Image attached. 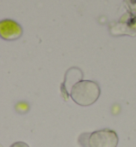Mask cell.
Segmentation results:
<instances>
[{"mask_svg": "<svg viewBox=\"0 0 136 147\" xmlns=\"http://www.w3.org/2000/svg\"><path fill=\"white\" fill-rule=\"evenodd\" d=\"M100 96V87L91 80H81L76 82L70 90L71 99L80 106H90L97 101Z\"/></svg>", "mask_w": 136, "mask_h": 147, "instance_id": "obj_1", "label": "cell"}, {"mask_svg": "<svg viewBox=\"0 0 136 147\" xmlns=\"http://www.w3.org/2000/svg\"><path fill=\"white\" fill-rule=\"evenodd\" d=\"M10 147H29L26 143H24V142H15V143H13Z\"/></svg>", "mask_w": 136, "mask_h": 147, "instance_id": "obj_4", "label": "cell"}, {"mask_svg": "<svg viewBox=\"0 0 136 147\" xmlns=\"http://www.w3.org/2000/svg\"><path fill=\"white\" fill-rule=\"evenodd\" d=\"M118 140L116 132L106 128L82 134L79 137V143L82 147H117Z\"/></svg>", "mask_w": 136, "mask_h": 147, "instance_id": "obj_2", "label": "cell"}, {"mask_svg": "<svg viewBox=\"0 0 136 147\" xmlns=\"http://www.w3.org/2000/svg\"><path fill=\"white\" fill-rule=\"evenodd\" d=\"M0 34L3 39L14 40L22 35V28L13 20H2L0 22Z\"/></svg>", "mask_w": 136, "mask_h": 147, "instance_id": "obj_3", "label": "cell"}]
</instances>
